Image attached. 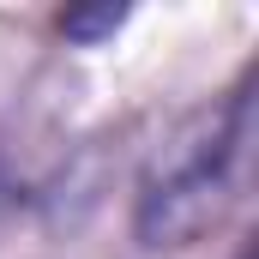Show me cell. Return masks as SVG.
I'll return each mask as SVG.
<instances>
[{
    "mask_svg": "<svg viewBox=\"0 0 259 259\" xmlns=\"http://www.w3.org/2000/svg\"><path fill=\"white\" fill-rule=\"evenodd\" d=\"M241 139H247V91L193 115L151 157L139 181V211H133V229L145 247H187L217 223L223 199L235 187Z\"/></svg>",
    "mask_w": 259,
    "mask_h": 259,
    "instance_id": "6da1fadb",
    "label": "cell"
}]
</instances>
